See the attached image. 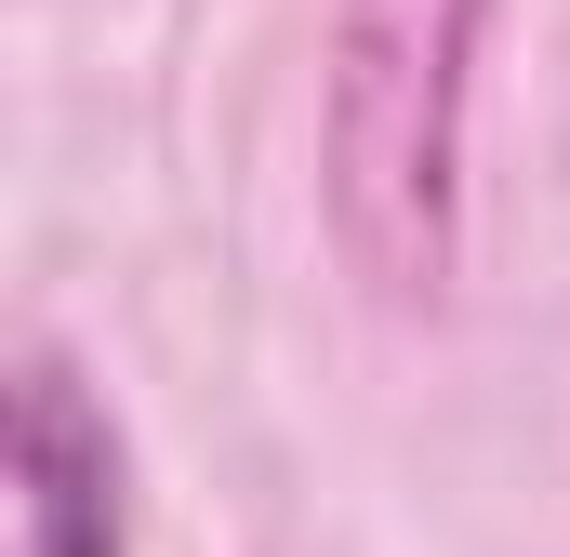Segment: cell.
Returning a JSON list of instances; mask_svg holds the SVG:
<instances>
[{
	"label": "cell",
	"instance_id": "obj_1",
	"mask_svg": "<svg viewBox=\"0 0 570 557\" xmlns=\"http://www.w3.org/2000/svg\"><path fill=\"white\" fill-rule=\"evenodd\" d=\"M491 0H345L318 120H332V226L385 292H438L451 173H464V67Z\"/></svg>",
	"mask_w": 570,
	"mask_h": 557
},
{
	"label": "cell",
	"instance_id": "obj_2",
	"mask_svg": "<svg viewBox=\"0 0 570 557\" xmlns=\"http://www.w3.org/2000/svg\"><path fill=\"white\" fill-rule=\"evenodd\" d=\"M13 557H120V438L67 359L13 372Z\"/></svg>",
	"mask_w": 570,
	"mask_h": 557
}]
</instances>
